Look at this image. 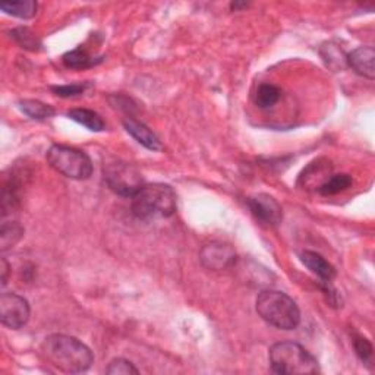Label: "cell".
Returning <instances> with one entry per match:
<instances>
[{"label": "cell", "mask_w": 375, "mask_h": 375, "mask_svg": "<svg viewBox=\"0 0 375 375\" xmlns=\"http://www.w3.org/2000/svg\"><path fill=\"white\" fill-rule=\"evenodd\" d=\"M40 349L44 360L62 372H86L94 362L91 349L79 339L67 334L46 337Z\"/></svg>", "instance_id": "6da1fadb"}, {"label": "cell", "mask_w": 375, "mask_h": 375, "mask_svg": "<svg viewBox=\"0 0 375 375\" xmlns=\"http://www.w3.org/2000/svg\"><path fill=\"white\" fill-rule=\"evenodd\" d=\"M132 214L142 221L169 219L176 213V192L166 184L144 185L132 197Z\"/></svg>", "instance_id": "7a4b0ae2"}, {"label": "cell", "mask_w": 375, "mask_h": 375, "mask_svg": "<svg viewBox=\"0 0 375 375\" xmlns=\"http://www.w3.org/2000/svg\"><path fill=\"white\" fill-rule=\"evenodd\" d=\"M255 308L258 315L266 322L280 330H295L301 324V311L296 302L283 292H261Z\"/></svg>", "instance_id": "3957f363"}, {"label": "cell", "mask_w": 375, "mask_h": 375, "mask_svg": "<svg viewBox=\"0 0 375 375\" xmlns=\"http://www.w3.org/2000/svg\"><path fill=\"white\" fill-rule=\"evenodd\" d=\"M270 365L275 374L283 375H313L320 372L317 357L304 346L293 341H280L271 346Z\"/></svg>", "instance_id": "277c9868"}, {"label": "cell", "mask_w": 375, "mask_h": 375, "mask_svg": "<svg viewBox=\"0 0 375 375\" xmlns=\"http://www.w3.org/2000/svg\"><path fill=\"white\" fill-rule=\"evenodd\" d=\"M46 158L52 169L74 181H87L93 175L91 158L74 146L55 144L48 149Z\"/></svg>", "instance_id": "5b68a950"}, {"label": "cell", "mask_w": 375, "mask_h": 375, "mask_svg": "<svg viewBox=\"0 0 375 375\" xmlns=\"http://www.w3.org/2000/svg\"><path fill=\"white\" fill-rule=\"evenodd\" d=\"M103 175L107 186L121 197L132 198L145 185L141 172L134 165L125 161L109 163L104 166Z\"/></svg>", "instance_id": "8992f818"}, {"label": "cell", "mask_w": 375, "mask_h": 375, "mask_svg": "<svg viewBox=\"0 0 375 375\" xmlns=\"http://www.w3.org/2000/svg\"><path fill=\"white\" fill-rule=\"evenodd\" d=\"M29 304L16 293H4L0 296V321L11 330H20L29 320Z\"/></svg>", "instance_id": "52a82bcc"}, {"label": "cell", "mask_w": 375, "mask_h": 375, "mask_svg": "<svg viewBox=\"0 0 375 375\" xmlns=\"http://www.w3.org/2000/svg\"><path fill=\"white\" fill-rule=\"evenodd\" d=\"M248 207L254 219L266 227H277L283 220V210L268 193H257L248 198Z\"/></svg>", "instance_id": "ba28073f"}, {"label": "cell", "mask_w": 375, "mask_h": 375, "mask_svg": "<svg viewBox=\"0 0 375 375\" xmlns=\"http://www.w3.org/2000/svg\"><path fill=\"white\" fill-rule=\"evenodd\" d=\"M200 259L205 268L208 270H226L235 264L236 252L235 250L221 242H213L205 245L200 252Z\"/></svg>", "instance_id": "9c48e42d"}, {"label": "cell", "mask_w": 375, "mask_h": 375, "mask_svg": "<svg viewBox=\"0 0 375 375\" xmlns=\"http://www.w3.org/2000/svg\"><path fill=\"white\" fill-rule=\"evenodd\" d=\"M346 64L357 75L368 79L375 78V50L372 46L357 47L346 56Z\"/></svg>", "instance_id": "30bf717a"}, {"label": "cell", "mask_w": 375, "mask_h": 375, "mask_svg": "<svg viewBox=\"0 0 375 375\" xmlns=\"http://www.w3.org/2000/svg\"><path fill=\"white\" fill-rule=\"evenodd\" d=\"M123 126L126 129V132L132 137L134 139H137L138 144H141L142 146H145L146 150L150 151H160L163 149V145L158 139V137L153 132V130L144 125L142 122H138L132 118H129L126 121H123Z\"/></svg>", "instance_id": "8fae6325"}, {"label": "cell", "mask_w": 375, "mask_h": 375, "mask_svg": "<svg viewBox=\"0 0 375 375\" xmlns=\"http://www.w3.org/2000/svg\"><path fill=\"white\" fill-rule=\"evenodd\" d=\"M299 258L302 264L313 274H315L321 282H332L336 277V268L318 252L302 251Z\"/></svg>", "instance_id": "7c38bea8"}, {"label": "cell", "mask_w": 375, "mask_h": 375, "mask_svg": "<svg viewBox=\"0 0 375 375\" xmlns=\"http://www.w3.org/2000/svg\"><path fill=\"white\" fill-rule=\"evenodd\" d=\"M62 62L67 68L69 69H76V71H83L88 68H94L97 64L103 62V57H95L91 56L86 48L83 47H76L74 50L64 53L62 57Z\"/></svg>", "instance_id": "4fadbf2b"}, {"label": "cell", "mask_w": 375, "mask_h": 375, "mask_svg": "<svg viewBox=\"0 0 375 375\" xmlns=\"http://www.w3.org/2000/svg\"><path fill=\"white\" fill-rule=\"evenodd\" d=\"M68 118L79 125H83L91 132H103L106 129V123L103 118L90 109H72L68 111Z\"/></svg>", "instance_id": "5bb4252c"}, {"label": "cell", "mask_w": 375, "mask_h": 375, "mask_svg": "<svg viewBox=\"0 0 375 375\" xmlns=\"http://www.w3.org/2000/svg\"><path fill=\"white\" fill-rule=\"evenodd\" d=\"M353 185V179L348 173L340 175H330L325 181L317 188V191L324 195V197H330V195H337L340 192L348 191Z\"/></svg>", "instance_id": "9a60e30c"}, {"label": "cell", "mask_w": 375, "mask_h": 375, "mask_svg": "<svg viewBox=\"0 0 375 375\" xmlns=\"http://www.w3.org/2000/svg\"><path fill=\"white\" fill-rule=\"evenodd\" d=\"M37 2L34 0H21V2H2L0 9L5 13L21 20H31L37 15Z\"/></svg>", "instance_id": "2e32d148"}, {"label": "cell", "mask_w": 375, "mask_h": 375, "mask_svg": "<svg viewBox=\"0 0 375 375\" xmlns=\"http://www.w3.org/2000/svg\"><path fill=\"white\" fill-rule=\"evenodd\" d=\"M280 99H282V90L274 84H261L258 86L254 94V102L257 107L263 110L275 106Z\"/></svg>", "instance_id": "e0dca14e"}, {"label": "cell", "mask_w": 375, "mask_h": 375, "mask_svg": "<svg viewBox=\"0 0 375 375\" xmlns=\"http://www.w3.org/2000/svg\"><path fill=\"white\" fill-rule=\"evenodd\" d=\"M20 110L27 115L29 119L34 121H46L55 116V109L39 100H22L18 103Z\"/></svg>", "instance_id": "ac0fdd59"}, {"label": "cell", "mask_w": 375, "mask_h": 375, "mask_svg": "<svg viewBox=\"0 0 375 375\" xmlns=\"http://www.w3.org/2000/svg\"><path fill=\"white\" fill-rule=\"evenodd\" d=\"M24 236V227L16 221H5L2 223V231H0V250L6 252L13 248L16 243Z\"/></svg>", "instance_id": "d6986e66"}, {"label": "cell", "mask_w": 375, "mask_h": 375, "mask_svg": "<svg viewBox=\"0 0 375 375\" xmlns=\"http://www.w3.org/2000/svg\"><path fill=\"white\" fill-rule=\"evenodd\" d=\"M11 36L21 47L28 48V50L36 52L39 50V47H41L40 40L36 37L34 32L29 31L28 28H16L11 32Z\"/></svg>", "instance_id": "ffe728a7"}, {"label": "cell", "mask_w": 375, "mask_h": 375, "mask_svg": "<svg viewBox=\"0 0 375 375\" xmlns=\"http://www.w3.org/2000/svg\"><path fill=\"white\" fill-rule=\"evenodd\" d=\"M106 374L109 375H130V374H139V371L135 368V365L123 360V357H118V360H113L109 367L106 368Z\"/></svg>", "instance_id": "44dd1931"}, {"label": "cell", "mask_w": 375, "mask_h": 375, "mask_svg": "<svg viewBox=\"0 0 375 375\" xmlns=\"http://www.w3.org/2000/svg\"><path fill=\"white\" fill-rule=\"evenodd\" d=\"M352 341H353V349H355L357 357H360L362 362H371V357H372L371 341L361 334H355Z\"/></svg>", "instance_id": "7402d4cb"}, {"label": "cell", "mask_w": 375, "mask_h": 375, "mask_svg": "<svg viewBox=\"0 0 375 375\" xmlns=\"http://www.w3.org/2000/svg\"><path fill=\"white\" fill-rule=\"evenodd\" d=\"M321 52H327V55H322L324 62L327 63V67L330 68H343V63H346V56H343L340 48L336 46L329 44L327 47H324Z\"/></svg>", "instance_id": "603a6c76"}, {"label": "cell", "mask_w": 375, "mask_h": 375, "mask_svg": "<svg viewBox=\"0 0 375 375\" xmlns=\"http://www.w3.org/2000/svg\"><path fill=\"white\" fill-rule=\"evenodd\" d=\"M90 87H91V84H88V83L69 84V86H56V87H52V91L56 95L63 97V99H68V97H76V95L84 94Z\"/></svg>", "instance_id": "cb8c5ba5"}, {"label": "cell", "mask_w": 375, "mask_h": 375, "mask_svg": "<svg viewBox=\"0 0 375 375\" xmlns=\"http://www.w3.org/2000/svg\"><path fill=\"white\" fill-rule=\"evenodd\" d=\"M0 270H2V286H6L8 285V279H9V270H11V266L6 261V258H2V261H0Z\"/></svg>", "instance_id": "d4e9b609"}]
</instances>
